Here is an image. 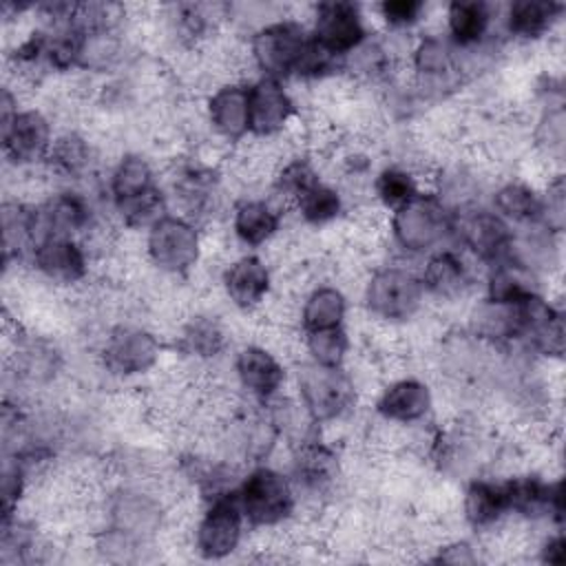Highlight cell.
Masks as SVG:
<instances>
[{"label": "cell", "instance_id": "6da1fadb", "mask_svg": "<svg viewBox=\"0 0 566 566\" xmlns=\"http://www.w3.org/2000/svg\"><path fill=\"white\" fill-rule=\"evenodd\" d=\"M108 195L126 228L148 230L166 212V195L155 168L139 153H126L108 177Z\"/></svg>", "mask_w": 566, "mask_h": 566}, {"label": "cell", "instance_id": "7a4b0ae2", "mask_svg": "<svg viewBox=\"0 0 566 566\" xmlns=\"http://www.w3.org/2000/svg\"><path fill=\"white\" fill-rule=\"evenodd\" d=\"M453 217L455 212L436 192H420L391 212V239L405 252L431 254L453 234Z\"/></svg>", "mask_w": 566, "mask_h": 566}, {"label": "cell", "instance_id": "3957f363", "mask_svg": "<svg viewBox=\"0 0 566 566\" xmlns=\"http://www.w3.org/2000/svg\"><path fill=\"white\" fill-rule=\"evenodd\" d=\"M237 500L245 522L254 528H276L296 511V491L287 475L272 467L250 469L237 484Z\"/></svg>", "mask_w": 566, "mask_h": 566}, {"label": "cell", "instance_id": "277c9868", "mask_svg": "<svg viewBox=\"0 0 566 566\" xmlns=\"http://www.w3.org/2000/svg\"><path fill=\"white\" fill-rule=\"evenodd\" d=\"M296 385L301 407L314 424L343 418L356 402V385L343 367H325L310 360L298 367Z\"/></svg>", "mask_w": 566, "mask_h": 566}, {"label": "cell", "instance_id": "5b68a950", "mask_svg": "<svg viewBox=\"0 0 566 566\" xmlns=\"http://www.w3.org/2000/svg\"><path fill=\"white\" fill-rule=\"evenodd\" d=\"M201 232L186 214H164L146 230L150 265L170 276L188 274L201 259Z\"/></svg>", "mask_w": 566, "mask_h": 566}, {"label": "cell", "instance_id": "8992f818", "mask_svg": "<svg viewBox=\"0 0 566 566\" xmlns=\"http://www.w3.org/2000/svg\"><path fill=\"white\" fill-rule=\"evenodd\" d=\"M371 316L385 323H402L416 316L424 301L420 276L400 265L376 268L363 290Z\"/></svg>", "mask_w": 566, "mask_h": 566}, {"label": "cell", "instance_id": "52a82bcc", "mask_svg": "<svg viewBox=\"0 0 566 566\" xmlns=\"http://www.w3.org/2000/svg\"><path fill=\"white\" fill-rule=\"evenodd\" d=\"M310 33L296 20L281 18L261 24L250 38V57L263 77L283 80L294 75L307 46Z\"/></svg>", "mask_w": 566, "mask_h": 566}, {"label": "cell", "instance_id": "ba28073f", "mask_svg": "<svg viewBox=\"0 0 566 566\" xmlns=\"http://www.w3.org/2000/svg\"><path fill=\"white\" fill-rule=\"evenodd\" d=\"M245 524L237 489L208 500L206 511L195 526V551L203 559H223L232 555L241 546Z\"/></svg>", "mask_w": 566, "mask_h": 566}, {"label": "cell", "instance_id": "9c48e42d", "mask_svg": "<svg viewBox=\"0 0 566 566\" xmlns=\"http://www.w3.org/2000/svg\"><path fill=\"white\" fill-rule=\"evenodd\" d=\"M161 356L159 338L139 325H117L102 345V365L108 374L133 378L150 371Z\"/></svg>", "mask_w": 566, "mask_h": 566}, {"label": "cell", "instance_id": "30bf717a", "mask_svg": "<svg viewBox=\"0 0 566 566\" xmlns=\"http://www.w3.org/2000/svg\"><path fill=\"white\" fill-rule=\"evenodd\" d=\"M453 234L480 261L493 265L513 254L515 234L495 210L469 208L453 217Z\"/></svg>", "mask_w": 566, "mask_h": 566}, {"label": "cell", "instance_id": "8fae6325", "mask_svg": "<svg viewBox=\"0 0 566 566\" xmlns=\"http://www.w3.org/2000/svg\"><path fill=\"white\" fill-rule=\"evenodd\" d=\"M310 35L325 51H329L338 60H345L354 49H358L367 40L360 7L343 0L318 2L314 7Z\"/></svg>", "mask_w": 566, "mask_h": 566}, {"label": "cell", "instance_id": "7c38bea8", "mask_svg": "<svg viewBox=\"0 0 566 566\" xmlns=\"http://www.w3.org/2000/svg\"><path fill=\"white\" fill-rule=\"evenodd\" d=\"M106 520L108 531L139 546L161 528L164 506L157 497L144 491L119 489L106 504Z\"/></svg>", "mask_w": 566, "mask_h": 566}, {"label": "cell", "instance_id": "4fadbf2b", "mask_svg": "<svg viewBox=\"0 0 566 566\" xmlns=\"http://www.w3.org/2000/svg\"><path fill=\"white\" fill-rule=\"evenodd\" d=\"M53 139L51 122L38 108H18L7 122H2V150L15 166L44 161Z\"/></svg>", "mask_w": 566, "mask_h": 566}, {"label": "cell", "instance_id": "5bb4252c", "mask_svg": "<svg viewBox=\"0 0 566 566\" xmlns=\"http://www.w3.org/2000/svg\"><path fill=\"white\" fill-rule=\"evenodd\" d=\"M509 513L524 520L548 517L562 526L564 520V491L562 480H544L542 475L526 473L513 475L504 482Z\"/></svg>", "mask_w": 566, "mask_h": 566}, {"label": "cell", "instance_id": "9a60e30c", "mask_svg": "<svg viewBox=\"0 0 566 566\" xmlns=\"http://www.w3.org/2000/svg\"><path fill=\"white\" fill-rule=\"evenodd\" d=\"M35 270L60 285L82 283L88 274V254L80 239L46 234L31 248Z\"/></svg>", "mask_w": 566, "mask_h": 566}, {"label": "cell", "instance_id": "2e32d148", "mask_svg": "<svg viewBox=\"0 0 566 566\" xmlns=\"http://www.w3.org/2000/svg\"><path fill=\"white\" fill-rule=\"evenodd\" d=\"M234 376L252 398L270 402L279 396L285 382V367L279 356L256 343L243 345L234 356Z\"/></svg>", "mask_w": 566, "mask_h": 566}, {"label": "cell", "instance_id": "e0dca14e", "mask_svg": "<svg viewBox=\"0 0 566 566\" xmlns=\"http://www.w3.org/2000/svg\"><path fill=\"white\" fill-rule=\"evenodd\" d=\"M250 93V133L256 137H274L287 128L296 106L287 88L272 77H259L248 84Z\"/></svg>", "mask_w": 566, "mask_h": 566}, {"label": "cell", "instance_id": "ac0fdd59", "mask_svg": "<svg viewBox=\"0 0 566 566\" xmlns=\"http://www.w3.org/2000/svg\"><path fill=\"white\" fill-rule=\"evenodd\" d=\"M221 285L234 307L252 312L261 307V303L268 298L272 290V272L263 259L254 254H243L223 270Z\"/></svg>", "mask_w": 566, "mask_h": 566}, {"label": "cell", "instance_id": "d6986e66", "mask_svg": "<svg viewBox=\"0 0 566 566\" xmlns=\"http://www.w3.org/2000/svg\"><path fill=\"white\" fill-rule=\"evenodd\" d=\"M338 455L332 447L321 440L305 438L294 449V464H292V484L294 491H307L312 495H325L338 478Z\"/></svg>", "mask_w": 566, "mask_h": 566}, {"label": "cell", "instance_id": "ffe728a7", "mask_svg": "<svg viewBox=\"0 0 566 566\" xmlns=\"http://www.w3.org/2000/svg\"><path fill=\"white\" fill-rule=\"evenodd\" d=\"M433 409V394L418 378H396L376 398V413L396 424H416Z\"/></svg>", "mask_w": 566, "mask_h": 566}, {"label": "cell", "instance_id": "44dd1931", "mask_svg": "<svg viewBox=\"0 0 566 566\" xmlns=\"http://www.w3.org/2000/svg\"><path fill=\"white\" fill-rule=\"evenodd\" d=\"M212 130L226 142H239L250 133V93L245 84L226 82L206 102Z\"/></svg>", "mask_w": 566, "mask_h": 566}, {"label": "cell", "instance_id": "7402d4cb", "mask_svg": "<svg viewBox=\"0 0 566 566\" xmlns=\"http://www.w3.org/2000/svg\"><path fill=\"white\" fill-rule=\"evenodd\" d=\"M420 283L424 294L440 301H458L471 287V270L458 252L440 248L429 254L420 272Z\"/></svg>", "mask_w": 566, "mask_h": 566}, {"label": "cell", "instance_id": "603a6c76", "mask_svg": "<svg viewBox=\"0 0 566 566\" xmlns=\"http://www.w3.org/2000/svg\"><path fill=\"white\" fill-rule=\"evenodd\" d=\"M462 515L475 531L493 528L509 515L504 482L475 478L467 484L462 497Z\"/></svg>", "mask_w": 566, "mask_h": 566}, {"label": "cell", "instance_id": "cb8c5ba5", "mask_svg": "<svg viewBox=\"0 0 566 566\" xmlns=\"http://www.w3.org/2000/svg\"><path fill=\"white\" fill-rule=\"evenodd\" d=\"M533 294H539L537 274L517 256H506L491 265L486 279V298L495 303H520Z\"/></svg>", "mask_w": 566, "mask_h": 566}, {"label": "cell", "instance_id": "d4e9b609", "mask_svg": "<svg viewBox=\"0 0 566 566\" xmlns=\"http://www.w3.org/2000/svg\"><path fill=\"white\" fill-rule=\"evenodd\" d=\"M564 4L551 0H517L506 9V31L511 38L522 42L542 40L553 31Z\"/></svg>", "mask_w": 566, "mask_h": 566}, {"label": "cell", "instance_id": "484cf974", "mask_svg": "<svg viewBox=\"0 0 566 566\" xmlns=\"http://www.w3.org/2000/svg\"><path fill=\"white\" fill-rule=\"evenodd\" d=\"M281 228L279 210L265 199H243L232 210V232L250 248H259L276 237Z\"/></svg>", "mask_w": 566, "mask_h": 566}, {"label": "cell", "instance_id": "4316f807", "mask_svg": "<svg viewBox=\"0 0 566 566\" xmlns=\"http://www.w3.org/2000/svg\"><path fill=\"white\" fill-rule=\"evenodd\" d=\"M493 210L506 223L520 226H544V197L531 184L511 179L493 192Z\"/></svg>", "mask_w": 566, "mask_h": 566}, {"label": "cell", "instance_id": "83f0119b", "mask_svg": "<svg viewBox=\"0 0 566 566\" xmlns=\"http://www.w3.org/2000/svg\"><path fill=\"white\" fill-rule=\"evenodd\" d=\"M228 347V332L223 323L210 314L190 316L179 334L177 349L195 360H212Z\"/></svg>", "mask_w": 566, "mask_h": 566}, {"label": "cell", "instance_id": "f1b7e54d", "mask_svg": "<svg viewBox=\"0 0 566 566\" xmlns=\"http://www.w3.org/2000/svg\"><path fill=\"white\" fill-rule=\"evenodd\" d=\"M491 27V9L478 0H453L447 7V38L458 49L475 46L484 40Z\"/></svg>", "mask_w": 566, "mask_h": 566}, {"label": "cell", "instance_id": "f546056e", "mask_svg": "<svg viewBox=\"0 0 566 566\" xmlns=\"http://www.w3.org/2000/svg\"><path fill=\"white\" fill-rule=\"evenodd\" d=\"M347 314V298L336 285H316L303 298L301 327L303 332L340 327Z\"/></svg>", "mask_w": 566, "mask_h": 566}, {"label": "cell", "instance_id": "4dcf8cb0", "mask_svg": "<svg viewBox=\"0 0 566 566\" xmlns=\"http://www.w3.org/2000/svg\"><path fill=\"white\" fill-rule=\"evenodd\" d=\"M411 66L424 82L449 80L458 69L455 46L449 42V38L422 35L411 51Z\"/></svg>", "mask_w": 566, "mask_h": 566}, {"label": "cell", "instance_id": "1f68e13d", "mask_svg": "<svg viewBox=\"0 0 566 566\" xmlns=\"http://www.w3.org/2000/svg\"><path fill=\"white\" fill-rule=\"evenodd\" d=\"M91 159H93V150L86 137H82L75 130H69L53 139L44 164L51 168V172L75 179L86 172V168L91 166Z\"/></svg>", "mask_w": 566, "mask_h": 566}, {"label": "cell", "instance_id": "d6a6232c", "mask_svg": "<svg viewBox=\"0 0 566 566\" xmlns=\"http://www.w3.org/2000/svg\"><path fill=\"white\" fill-rule=\"evenodd\" d=\"M294 208L307 226L318 228L336 221L345 210V201L338 188L325 181H316L312 188H307L294 199Z\"/></svg>", "mask_w": 566, "mask_h": 566}, {"label": "cell", "instance_id": "836d02e7", "mask_svg": "<svg viewBox=\"0 0 566 566\" xmlns=\"http://www.w3.org/2000/svg\"><path fill=\"white\" fill-rule=\"evenodd\" d=\"M371 190L376 201L391 212L420 195L418 177L405 166H385L382 170H378Z\"/></svg>", "mask_w": 566, "mask_h": 566}, {"label": "cell", "instance_id": "e575fe53", "mask_svg": "<svg viewBox=\"0 0 566 566\" xmlns=\"http://www.w3.org/2000/svg\"><path fill=\"white\" fill-rule=\"evenodd\" d=\"M305 336V352L310 354V360L325 367H343L347 352H349V338L345 327H329V329H314L303 332Z\"/></svg>", "mask_w": 566, "mask_h": 566}, {"label": "cell", "instance_id": "d590c367", "mask_svg": "<svg viewBox=\"0 0 566 566\" xmlns=\"http://www.w3.org/2000/svg\"><path fill=\"white\" fill-rule=\"evenodd\" d=\"M316 181H321L316 166L312 164V159L301 155L283 161L274 172V190L290 201H294L301 192L312 188Z\"/></svg>", "mask_w": 566, "mask_h": 566}, {"label": "cell", "instance_id": "8d00e7d4", "mask_svg": "<svg viewBox=\"0 0 566 566\" xmlns=\"http://www.w3.org/2000/svg\"><path fill=\"white\" fill-rule=\"evenodd\" d=\"M537 144L548 153L555 155L557 159L562 157V146H564V108L557 104L555 108H548L537 126Z\"/></svg>", "mask_w": 566, "mask_h": 566}, {"label": "cell", "instance_id": "74e56055", "mask_svg": "<svg viewBox=\"0 0 566 566\" xmlns=\"http://www.w3.org/2000/svg\"><path fill=\"white\" fill-rule=\"evenodd\" d=\"M380 18L391 29H409L413 27L424 11V4L420 0H387L378 4Z\"/></svg>", "mask_w": 566, "mask_h": 566}, {"label": "cell", "instance_id": "f35d334b", "mask_svg": "<svg viewBox=\"0 0 566 566\" xmlns=\"http://www.w3.org/2000/svg\"><path fill=\"white\" fill-rule=\"evenodd\" d=\"M537 551H539V562H544V564H562L564 557H566L562 531H557L555 535H548Z\"/></svg>", "mask_w": 566, "mask_h": 566}]
</instances>
